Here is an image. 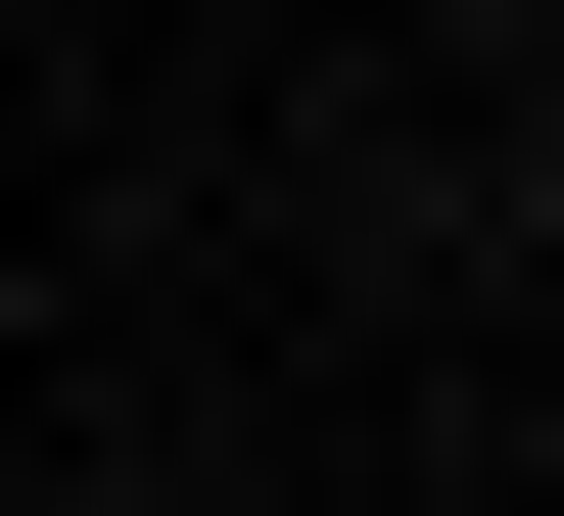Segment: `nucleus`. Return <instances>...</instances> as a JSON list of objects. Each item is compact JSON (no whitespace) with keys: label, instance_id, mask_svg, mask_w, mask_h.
Segmentation results:
<instances>
[{"label":"nucleus","instance_id":"f257e3e1","mask_svg":"<svg viewBox=\"0 0 564 516\" xmlns=\"http://www.w3.org/2000/svg\"><path fill=\"white\" fill-rule=\"evenodd\" d=\"M0 516H47V422H0Z\"/></svg>","mask_w":564,"mask_h":516}]
</instances>
